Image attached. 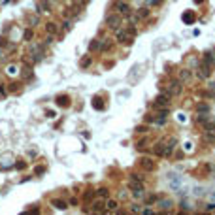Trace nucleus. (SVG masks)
I'll list each match as a JSON object with an SVG mask.
<instances>
[{
  "label": "nucleus",
  "mask_w": 215,
  "mask_h": 215,
  "mask_svg": "<svg viewBox=\"0 0 215 215\" xmlns=\"http://www.w3.org/2000/svg\"><path fill=\"white\" fill-rule=\"evenodd\" d=\"M153 151H155L157 157H168L170 153H172V147H170L166 142H158V143H155Z\"/></svg>",
  "instance_id": "1"
},
{
  "label": "nucleus",
  "mask_w": 215,
  "mask_h": 215,
  "mask_svg": "<svg viewBox=\"0 0 215 215\" xmlns=\"http://www.w3.org/2000/svg\"><path fill=\"white\" fill-rule=\"evenodd\" d=\"M164 93L170 95V96L179 95V93H181V81H179V79H172V81H170V85H166V91H164Z\"/></svg>",
  "instance_id": "2"
},
{
  "label": "nucleus",
  "mask_w": 215,
  "mask_h": 215,
  "mask_svg": "<svg viewBox=\"0 0 215 215\" xmlns=\"http://www.w3.org/2000/svg\"><path fill=\"white\" fill-rule=\"evenodd\" d=\"M168 106H170V95H166V93L158 95L155 100V108H168Z\"/></svg>",
  "instance_id": "3"
},
{
  "label": "nucleus",
  "mask_w": 215,
  "mask_h": 215,
  "mask_svg": "<svg viewBox=\"0 0 215 215\" xmlns=\"http://www.w3.org/2000/svg\"><path fill=\"white\" fill-rule=\"evenodd\" d=\"M140 166H142L143 170H147V172H153V170L157 168L155 161H153V158H149V157H143L142 161H140Z\"/></svg>",
  "instance_id": "4"
},
{
  "label": "nucleus",
  "mask_w": 215,
  "mask_h": 215,
  "mask_svg": "<svg viewBox=\"0 0 215 215\" xmlns=\"http://www.w3.org/2000/svg\"><path fill=\"white\" fill-rule=\"evenodd\" d=\"M168 179H170V185H172L174 191H179L181 189V177L176 176V174H168Z\"/></svg>",
  "instance_id": "5"
},
{
  "label": "nucleus",
  "mask_w": 215,
  "mask_h": 215,
  "mask_svg": "<svg viewBox=\"0 0 215 215\" xmlns=\"http://www.w3.org/2000/svg\"><path fill=\"white\" fill-rule=\"evenodd\" d=\"M192 79V70H189V68H183V70H179V81L181 83H187Z\"/></svg>",
  "instance_id": "6"
},
{
  "label": "nucleus",
  "mask_w": 215,
  "mask_h": 215,
  "mask_svg": "<svg viewBox=\"0 0 215 215\" xmlns=\"http://www.w3.org/2000/svg\"><path fill=\"white\" fill-rule=\"evenodd\" d=\"M106 23H108L111 28H117V27L121 25V17H119V15H109V17L106 19Z\"/></svg>",
  "instance_id": "7"
},
{
  "label": "nucleus",
  "mask_w": 215,
  "mask_h": 215,
  "mask_svg": "<svg viewBox=\"0 0 215 215\" xmlns=\"http://www.w3.org/2000/svg\"><path fill=\"white\" fill-rule=\"evenodd\" d=\"M196 76H198L200 79H206V77H209V76H211V70H209L208 66H200V68H198V72H196Z\"/></svg>",
  "instance_id": "8"
},
{
  "label": "nucleus",
  "mask_w": 215,
  "mask_h": 215,
  "mask_svg": "<svg viewBox=\"0 0 215 215\" xmlns=\"http://www.w3.org/2000/svg\"><path fill=\"white\" fill-rule=\"evenodd\" d=\"M158 206H161V209L168 211V209H172V208H174V202L170 200V198H164V200H161V202H158Z\"/></svg>",
  "instance_id": "9"
},
{
  "label": "nucleus",
  "mask_w": 215,
  "mask_h": 215,
  "mask_svg": "<svg viewBox=\"0 0 215 215\" xmlns=\"http://www.w3.org/2000/svg\"><path fill=\"white\" fill-rule=\"evenodd\" d=\"M117 9H119V13H124V15H128V13H130L128 4H124V2H117Z\"/></svg>",
  "instance_id": "10"
},
{
  "label": "nucleus",
  "mask_w": 215,
  "mask_h": 215,
  "mask_svg": "<svg viewBox=\"0 0 215 215\" xmlns=\"http://www.w3.org/2000/svg\"><path fill=\"white\" fill-rule=\"evenodd\" d=\"M183 23L192 25V23H195V13H192V11H185V13H183Z\"/></svg>",
  "instance_id": "11"
},
{
  "label": "nucleus",
  "mask_w": 215,
  "mask_h": 215,
  "mask_svg": "<svg viewBox=\"0 0 215 215\" xmlns=\"http://www.w3.org/2000/svg\"><path fill=\"white\" fill-rule=\"evenodd\" d=\"M106 206H108V209H109V211H115L119 204H117V200H108V204H106Z\"/></svg>",
  "instance_id": "12"
},
{
  "label": "nucleus",
  "mask_w": 215,
  "mask_h": 215,
  "mask_svg": "<svg viewBox=\"0 0 215 215\" xmlns=\"http://www.w3.org/2000/svg\"><path fill=\"white\" fill-rule=\"evenodd\" d=\"M147 15H149V9H147V8H140V9H138V17H140V19H145Z\"/></svg>",
  "instance_id": "13"
},
{
  "label": "nucleus",
  "mask_w": 215,
  "mask_h": 215,
  "mask_svg": "<svg viewBox=\"0 0 215 215\" xmlns=\"http://www.w3.org/2000/svg\"><path fill=\"white\" fill-rule=\"evenodd\" d=\"M196 111H200V113H208V111H209V106H208V104H198V106H196Z\"/></svg>",
  "instance_id": "14"
},
{
  "label": "nucleus",
  "mask_w": 215,
  "mask_h": 215,
  "mask_svg": "<svg viewBox=\"0 0 215 215\" xmlns=\"http://www.w3.org/2000/svg\"><path fill=\"white\" fill-rule=\"evenodd\" d=\"M202 61H204V64H209V62H213V57H211V53H204Z\"/></svg>",
  "instance_id": "15"
},
{
  "label": "nucleus",
  "mask_w": 215,
  "mask_h": 215,
  "mask_svg": "<svg viewBox=\"0 0 215 215\" xmlns=\"http://www.w3.org/2000/svg\"><path fill=\"white\" fill-rule=\"evenodd\" d=\"M53 204H55V206L59 208V209H64V208H66V204H64V202H61V200H55Z\"/></svg>",
  "instance_id": "16"
},
{
  "label": "nucleus",
  "mask_w": 215,
  "mask_h": 215,
  "mask_svg": "<svg viewBox=\"0 0 215 215\" xmlns=\"http://www.w3.org/2000/svg\"><path fill=\"white\" fill-rule=\"evenodd\" d=\"M100 98H95V102H93V106L96 108V109H102V108H104V104H100V102H98Z\"/></svg>",
  "instance_id": "17"
},
{
  "label": "nucleus",
  "mask_w": 215,
  "mask_h": 215,
  "mask_svg": "<svg viewBox=\"0 0 215 215\" xmlns=\"http://www.w3.org/2000/svg\"><path fill=\"white\" fill-rule=\"evenodd\" d=\"M59 104L61 106H68V96H61L59 98Z\"/></svg>",
  "instance_id": "18"
},
{
  "label": "nucleus",
  "mask_w": 215,
  "mask_h": 215,
  "mask_svg": "<svg viewBox=\"0 0 215 215\" xmlns=\"http://www.w3.org/2000/svg\"><path fill=\"white\" fill-rule=\"evenodd\" d=\"M98 196L106 198V196H108V189H98Z\"/></svg>",
  "instance_id": "19"
},
{
  "label": "nucleus",
  "mask_w": 215,
  "mask_h": 215,
  "mask_svg": "<svg viewBox=\"0 0 215 215\" xmlns=\"http://www.w3.org/2000/svg\"><path fill=\"white\" fill-rule=\"evenodd\" d=\"M145 202H147V204H155V202H157V196H155V195H151V196L147 198Z\"/></svg>",
  "instance_id": "20"
},
{
  "label": "nucleus",
  "mask_w": 215,
  "mask_h": 215,
  "mask_svg": "<svg viewBox=\"0 0 215 215\" xmlns=\"http://www.w3.org/2000/svg\"><path fill=\"white\" fill-rule=\"evenodd\" d=\"M102 206H104V202H96V204H95V209H96V211H100V209H104V208H102Z\"/></svg>",
  "instance_id": "21"
},
{
  "label": "nucleus",
  "mask_w": 215,
  "mask_h": 215,
  "mask_svg": "<svg viewBox=\"0 0 215 215\" xmlns=\"http://www.w3.org/2000/svg\"><path fill=\"white\" fill-rule=\"evenodd\" d=\"M149 4H153V6H158V4H162V0H149Z\"/></svg>",
  "instance_id": "22"
},
{
  "label": "nucleus",
  "mask_w": 215,
  "mask_h": 215,
  "mask_svg": "<svg viewBox=\"0 0 215 215\" xmlns=\"http://www.w3.org/2000/svg\"><path fill=\"white\" fill-rule=\"evenodd\" d=\"M208 211H215V204H209V206H206Z\"/></svg>",
  "instance_id": "23"
},
{
  "label": "nucleus",
  "mask_w": 215,
  "mask_h": 215,
  "mask_svg": "<svg viewBox=\"0 0 215 215\" xmlns=\"http://www.w3.org/2000/svg\"><path fill=\"white\" fill-rule=\"evenodd\" d=\"M91 49H93V51L98 49V42H93V43H91Z\"/></svg>",
  "instance_id": "24"
},
{
  "label": "nucleus",
  "mask_w": 215,
  "mask_h": 215,
  "mask_svg": "<svg viewBox=\"0 0 215 215\" xmlns=\"http://www.w3.org/2000/svg\"><path fill=\"white\" fill-rule=\"evenodd\" d=\"M195 195H196V196H200V195H202V189H200V187H198V189H195Z\"/></svg>",
  "instance_id": "25"
},
{
  "label": "nucleus",
  "mask_w": 215,
  "mask_h": 215,
  "mask_svg": "<svg viewBox=\"0 0 215 215\" xmlns=\"http://www.w3.org/2000/svg\"><path fill=\"white\" fill-rule=\"evenodd\" d=\"M195 2H196V4H202V2H204V0H195Z\"/></svg>",
  "instance_id": "26"
}]
</instances>
